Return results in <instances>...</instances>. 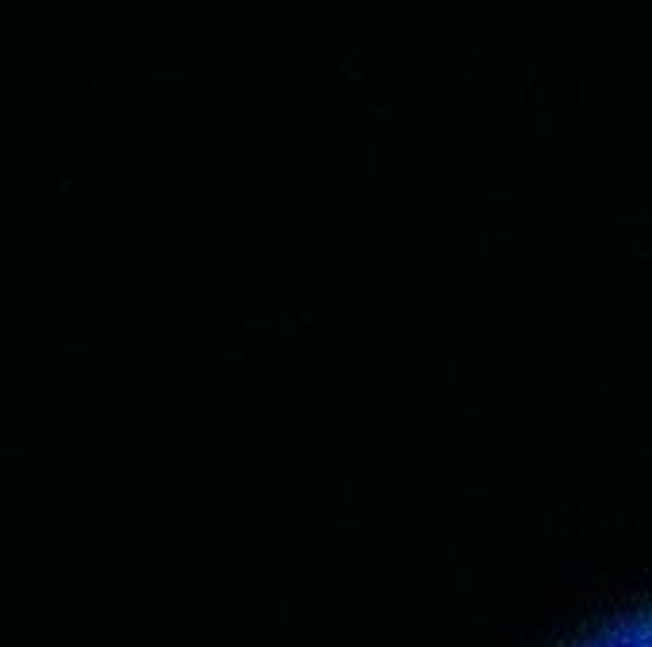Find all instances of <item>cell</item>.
<instances>
[{"mask_svg": "<svg viewBox=\"0 0 652 647\" xmlns=\"http://www.w3.org/2000/svg\"><path fill=\"white\" fill-rule=\"evenodd\" d=\"M572 647H652V602L626 617H618V621L603 624V628L587 632Z\"/></svg>", "mask_w": 652, "mask_h": 647, "instance_id": "obj_1", "label": "cell"}, {"mask_svg": "<svg viewBox=\"0 0 652 647\" xmlns=\"http://www.w3.org/2000/svg\"><path fill=\"white\" fill-rule=\"evenodd\" d=\"M302 65H306L309 76H328V73H336L344 61H339V54L328 46H306L302 50Z\"/></svg>", "mask_w": 652, "mask_h": 647, "instance_id": "obj_2", "label": "cell"}, {"mask_svg": "<svg viewBox=\"0 0 652 647\" xmlns=\"http://www.w3.org/2000/svg\"><path fill=\"white\" fill-rule=\"evenodd\" d=\"M423 8H428L431 19H450V16H458L462 0H423Z\"/></svg>", "mask_w": 652, "mask_h": 647, "instance_id": "obj_3", "label": "cell"}, {"mask_svg": "<svg viewBox=\"0 0 652 647\" xmlns=\"http://www.w3.org/2000/svg\"><path fill=\"white\" fill-rule=\"evenodd\" d=\"M244 122L252 126V130H271V111H267V107H248Z\"/></svg>", "mask_w": 652, "mask_h": 647, "instance_id": "obj_4", "label": "cell"}, {"mask_svg": "<svg viewBox=\"0 0 652 647\" xmlns=\"http://www.w3.org/2000/svg\"><path fill=\"white\" fill-rule=\"evenodd\" d=\"M88 4H92V12H96V16L111 19V16H118V12H123L126 0H88Z\"/></svg>", "mask_w": 652, "mask_h": 647, "instance_id": "obj_5", "label": "cell"}, {"mask_svg": "<svg viewBox=\"0 0 652 647\" xmlns=\"http://www.w3.org/2000/svg\"><path fill=\"white\" fill-rule=\"evenodd\" d=\"M153 76H165V80H176V76H183L180 65H153Z\"/></svg>", "mask_w": 652, "mask_h": 647, "instance_id": "obj_6", "label": "cell"}, {"mask_svg": "<svg viewBox=\"0 0 652 647\" xmlns=\"http://www.w3.org/2000/svg\"><path fill=\"white\" fill-rule=\"evenodd\" d=\"M523 73H527V80H538V76H542V61L527 58V61H523Z\"/></svg>", "mask_w": 652, "mask_h": 647, "instance_id": "obj_7", "label": "cell"}, {"mask_svg": "<svg viewBox=\"0 0 652 647\" xmlns=\"http://www.w3.org/2000/svg\"><path fill=\"white\" fill-rule=\"evenodd\" d=\"M576 126V111H561V130H572Z\"/></svg>", "mask_w": 652, "mask_h": 647, "instance_id": "obj_8", "label": "cell"}]
</instances>
